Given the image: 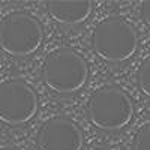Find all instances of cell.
<instances>
[{"instance_id":"cell-1","label":"cell","mask_w":150,"mask_h":150,"mask_svg":"<svg viewBox=\"0 0 150 150\" xmlns=\"http://www.w3.org/2000/svg\"><path fill=\"white\" fill-rule=\"evenodd\" d=\"M87 116L96 128L119 131L131 122L134 105L131 98L116 86H104L87 99Z\"/></svg>"},{"instance_id":"cell-2","label":"cell","mask_w":150,"mask_h":150,"mask_svg":"<svg viewBox=\"0 0 150 150\" xmlns=\"http://www.w3.org/2000/svg\"><path fill=\"white\" fill-rule=\"evenodd\" d=\"M89 66L72 48L51 51L42 66V78L47 87L57 93H74L86 84Z\"/></svg>"},{"instance_id":"cell-3","label":"cell","mask_w":150,"mask_h":150,"mask_svg":"<svg viewBox=\"0 0 150 150\" xmlns=\"http://www.w3.org/2000/svg\"><path fill=\"white\" fill-rule=\"evenodd\" d=\"M95 53L107 62H125L138 48V35L131 23L110 17L96 24L92 35Z\"/></svg>"},{"instance_id":"cell-4","label":"cell","mask_w":150,"mask_h":150,"mask_svg":"<svg viewBox=\"0 0 150 150\" xmlns=\"http://www.w3.org/2000/svg\"><path fill=\"white\" fill-rule=\"evenodd\" d=\"M41 23L26 12H12L0 21V48L11 56H29L41 47Z\"/></svg>"},{"instance_id":"cell-5","label":"cell","mask_w":150,"mask_h":150,"mask_svg":"<svg viewBox=\"0 0 150 150\" xmlns=\"http://www.w3.org/2000/svg\"><path fill=\"white\" fill-rule=\"evenodd\" d=\"M38 111V96L23 80L12 78L0 84V122L8 125L27 123Z\"/></svg>"},{"instance_id":"cell-6","label":"cell","mask_w":150,"mask_h":150,"mask_svg":"<svg viewBox=\"0 0 150 150\" xmlns=\"http://www.w3.org/2000/svg\"><path fill=\"white\" fill-rule=\"evenodd\" d=\"M39 150H81L83 132L77 123L66 117H53L38 131Z\"/></svg>"},{"instance_id":"cell-7","label":"cell","mask_w":150,"mask_h":150,"mask_svg":"<svg viewBox=\"0 0 150 150\" xmlns=\"http://www.w3.org/2000/svg\"><path fill=\"white\" fill-rule=\"evenodd\" d=\"M92 8L90 0H51L47 3L50 17L65 26L84 23L92 14Z\"/></svg>"},{"instance_id":"cell-8","label":"cell","mask_w":150,"mask_h":150,"mask_svg":"<svg viewBox=\"0 0 150 150\" xmlns=\"http://www.w3.org/2000/svg\"><path fill=\"white\" fill-rule=\"evenodd\" d=\"M138 86L144 95L150 96V57H147L138 69Z\"/></svg>"},{"instance_id":"cell-9","label":"cell","mask_w":150,"mask_h":150,"mask_svg":"<svg viewBox=\"0 0 150 150\" xmlns=\"http://www.w3.org/2000/svg\"><path fill=\"white\" fill-rule=\"evenodd\" d=\"M132 150H150V123L137 132L134 138V146Z\"/></svg>"},{"instance_id":"cell-10","label":"cell","mask_w":150,"mask_h":150,"mask_svg":"<svg viewBox=\"0 0 150 150\" xmlns=\"http://www.w3.org/2000/svg\"><path fill=\"white\" fill-rule=\"evenodd\" d=\"M141 12H143V18H144V21L150 26V0H146V2H143Z\"/></svg>"},{"instance_id":"cell-11","label":"cell","mask_w":150,"mask_h":150,"mask_svg":"<svg viewBox=\"0 0 150 150\" xmlns=\"http://www.w3.org/2000/svg\"><path fill=\"white\" fill-rule=\"evenodd\" d=\"M0 150H15V149H0Z\"/></svg>"}]
</instances>
